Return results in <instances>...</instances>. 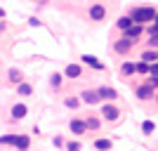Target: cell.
<instances>
[{
  "label": "cell",
  "mask_w": 158,
  "mask_h": 151,
  "mask_svg": "<svg viewBox=\"0 0 158 151\" xmlns=\"http://www.w3.org/2000/svg\"><path fill=\"white\" fill-rule=\"evenodd\" d=\"M130 17L135 19V24H151L153 17H156V10L153 7H135V10H130Z\"/></svg>",
  "instance_id": "6da1fadb"
},
{
  "label": "cell",
  "mask_w": 158,
  "mask_h": 151,
  "mask_svg": "<svg viewBox=\"0 0 158 151\" xmlns=\"http://www.w3.org/2000/svg\"><path fill=\"white\" fill-rule=\"evenodd\" d=\"M132 45H135V40H132V38H125V36H123V38H118L116 43H113V50H116L118 54H127V52L132 50Z\"/></svg>",
  "instance_id": "7a4b0ae2"
},
{
  "label": "cell",
  "mask_w": 158,
  "mask_h": 151,
  "mask_svg": "<svg viewBox=\"0 0 158 151\" xmlns=\"http://www.w3.org/2000/svg\"><path fill=\"white\" fill-rule=\"evenodd\" d=\"M87 14H90V19H92V21H102V19H106V7L99 5V2H94Z\"/></svg>",
  "instance_id": "3957f363"
},
{
  "label": "cell",
  "mask_w": 158,
  "mask_h": 151,
  "mask_svg": "<svg viewBox=\"0 0 158 151\" xmlns=\"http://www.w3.org/2000/svg\"><path fill=\"white\" fill-rule=\"evenodd\" d=\"M102 116H104L106 120H118L120 111H118L113 104H104V106H102Z\"/></svg>",
  "instance_id": "277c9868"
},
{
  "label": "cell",
  "mask_w": 158,
  "mask_h": 151,
  "mask_svg": "<svg viewBox=\"0 0 158 151\" xmlns=\"http://www.w3.org/2000/svg\"><path fill=\"white\" fill-rule=\"evenodd\" d=\"M80 99H83L85 104H92V106L102 102V97H99V92H97V90H85L83 94H80Z\"/></svg>",
  "instance_id": "5b68a950"
},
{
  "label": "cell",
  "mask_w": 158,
  "mask_h": 151,
  "mask_svg": "<svg viewBox=\"0 0 158 151\" xmlns=\"http://www.w3.org/2000/svg\"><path fill=\"white\" fill-rule=\"evenodd\" d=\"M69 128H71V132H73V135H85V132H87V125H85V120H78V118H73Z\"/></svg>",
  "instance_id": "8992f818"
},
{
  "label": "cell",
  "mask_w": 158,
  "mask_h": 151,
  "mask_svg": "<svg viewBox=\"0 0 158 151\" xmlns=\"http://www.w3.org/2000/svg\"><path fill=\"white\" fill-rule=\"evenodd\" d=\"M142 33H144V26H142V24H132L127 31H123V36H125V38H132V40H135V38H139Z\"/></svg>",
  "instance_id": "52a82bcc"
},
{
  "label": "cell",
  "mask_w": 158,
  "mask_h": 151,
  "mask_svg": "<svg viewBox=\"0 0 158 151\" xmlns=\"http://www.w3.org/2000/svg\"><path fill=\"white\" fill-rule=\"evenodd\" d=\"M80 73H83L80 64H69V66H66V71H64V76L73 80V78H80Z\"/></svg>",
  "instance_id": "ba28073f"
},
{
  "label": "cell",
  "mask_w": 158,
  "mask_h": 151,
  "mask_svg": "<svg viewBox=\"0 0 158 151\" xmlns=\"http://www.w3.org/2000/svg\"><path fill=\"white\" fill-rule=\"evenodd\" d=\"M26 113H28L26 104H14V106H12V118H14V120H21Z\"/></svg>",
  "instance_id": "9c48e42d"
},
{
  "label": "cell",
  "mask_w": 158,
  "mask_h": 151,
  "mask_svg": "<svg viewBox=\"0 0 158 151\" xmlns=\"http://www.w3.org/2000/svg\"><path fill=\"white\" fill-rule=\"evenodd\" d=\"M80 61H83V64H87V66H92V69H97V71H102V69H104V66H102V61H97L92 54H83V57H80Z\"/></svg>",
  "instance_id": "30bf717a"
},
{
  "label": "cell",
  "mask_w": 158,
  "mask_h": 151,
  "mask_svg": "<svg viewBox=\"0 0 158 151\" xmlns=\"http://www.w3.org/2000/svg\"><path fill=\"white\" fill-rule=\"evenodd\" d=\"M137 97L139 99H151L153 97V87L146 83V85H142V87H137Z\"/></svg>",
  "instance_id": "8fae6325"
},
{
  "label": "cell",
  "mask_w": 158,
  "mask_h": 151,
  "mask_svg": "<svg viewBox=\"0 0 158 151\" xmlns=\"http://www.w3.org/2000/svg\"><path fill=\"white\" fill-rule=\"evenodd\" d=\"M14 146H17L19 151H28V146H31V139H28L26 135H17V144H14Z\"/></svg>",
  "instance_id": "7c38bea8"
},
{
  "label": "cell",
  "mask_w": 158,
  "mask_h": 151,
  "mask_svg": "<svg viewBox=\"0 0 158 151\" xmlns=\"http://www.w3.org/2000/svg\"><path fill=\"white\" fill-rule=\"evenodd\" d=\"M99 97H102V99H116V97H118V92H116V90H113V87H99Z\"/></svg>",
  "instance_id": "4fadbf2b"
},
{
  "label": "cell",
  "mask_w": 158,
  "mask_h": 151,
  "mask_svg": "<svg viewBox=\"0 0 158 151\" xmlns=\"http://www.w3.org/2000/svg\"><path fill=\"white\" fill-rule=\"evenodd\" d=\"M142 61H146V64L158 61V52H153V50H144V52H142Z\"/></svg>",
  "instance_id": "5bb4252c"
},
{
  "label": "cell",
  "mask_w": 158,
  "mask_h": 151,
  "mask_svg": "<svg viewBox=\"0 0 158 151\" xmlns=\"http://www.w3.org/2000/svg\"><path fill=\"white\" fill-rule=\"evenodd\" d=\"M94 149L97 151H109L111 149V139H94Z\"/></svg>",
  "instance_id": "9a60e30c"
},
{
  "label": "cell",
  "mask_w": 158,
  "mask_h": 151,
  "mask_svg": "<svg viewBox=\"0 0 158 151\" xmlns=\"http://www.w3.org/2000/svg\"><path fill=\"white\" fill-rule=\"evenodd\" d=\"M120 71H123V76H132V73H137V64H132V61H125V64L120 66Z\"/></svg>",
  "instance_id": "2e32d148"
},
{
  "label": "cell",
  "mask_w": 158,
  "mask_h": 151,
  "mask_svg": "<svg viewBox=\"0 0 158 151\" xmlns=\"http://www.w3.org/2000/svg\"><path fill=\"white\" fill-rule=\"evenodd\" d=\"M132 24H135V19H132V17H120V19H118V28H120V31H127Z\"/></svg>",
  "instance_id": "e0dca14e"
},
{
  "label": "cell",
  "mask_w": 158,
  "mask_h": 151,
  "mask_svg": "<svg viewBox=\"0 0 158 151\" xmlns=\"http://www.w3.org/2000/svg\"><path fill=\"white\" fill-rule=\"evenodd\" d=\"M17 92H19L21 97H28V94H31V92H33V87L28 85V83H19V87H17Z\"/></svg>",
  "instance_id": "ac0fdd59"
},
{
  "label": "cell",
  "mask_w": 158,
  "mask_h": 151,
  "mask_svg": "<svg viewBox=\"0 0 158 151\" xmlns=\"http://www.w3.org/2000/svg\"><path fill=\"white\" fill-rule=\"evenodd\" d=\"M5 144H17V135H2L0 137V146H5Z\"/></svg>",
  "instance_id": "d6986e66"
},
{
  "label": "cell",
  "mask_w": 158,
  "mask_h": 151,
  "mask_svg": "<svg viewBox=\"0 0 158 151\" xmlns=\"http://www.w3.org/2000/svg\"><path fill=\"white\" fill-rule=\"evenodd\" d=\"M10 83H17V85L21 83V73L17 69H10Z\"/></svg>",
  "instance_id": "ffe728a7"
},
{
  "label": "cell",
  "mask_w": 158,
  "mask_h": 151,
  "mask_svg": "<svg viewBox=\"0 0 158 151\" xmlns=\"http://www.w3.org/2000/svg\"><path fill=\"white\" fill-rule=\"evenodd\" d=\"M80 102H83V99H78V97H66V99H64V104L69 106V109H76Z\"/></svg>",
  "instance_id": "44dd1931"
},
{
  "label": "cell",
  "mask_w": 158,
  "mask_h": 151,
  "mask_svg": "<svg viewBox=\"0 0 158 151\" xmlns=\"http://www.w3.org/2000/svg\"><path fill=\"white\" fill-rule=\"evenodd\" d=\"M50 85H52L54 90L61 85V73H52V78H50Z\"/></svg>",
  "instance_id": "7402d4cb"
},
{
  "label": "cell",
  "mask_w": 158,
  "mask_h": 151,
  "mask_svg": "<svg viewBox=\"0 0 158 151\" xmlns=\"http://www.w3.org/2000/svg\"><path fill=\"white\" fill-rule=\"evenodd\" d=\"M153 128H156V125H153L151 120H144V123H142V132H144V135H151Z\"/></svg>",
  "instance_id": "603a6c76"
},
{
  "label": "cell",
  "mask_w": 158,
  "mask_h": 151,
  "mask_svg": "<svg viewBox=\"0 0 158 151\" xmlns=\"http://www.w3.org/2000/svg\"><path fill=\"white\" fill-rule=\"evenodd\" d=\"M85 125H87V130H99V118H87Z\"/></svg>",
  "instance_id": "cb8c5ba5"
},
{
  "label": "cell",
  "mask_w": 158,
  "mask_h": 151,
  "mask_svg": "<svg viewBox=\"0 0 158 151\" xmlns=\"http://www.w3.org/2000/svg\"><path fill=\"white\" fill-rule=\"evenodd\" d=\"M137 73H149V64H146V61H139L137 64Z\"/></svg>",
  "instance_id": "d4e9b609"
},
{
  "label": "cell",
  "mask_w": 158,
  "mask_h": 151,
  "mask_svg": "<svg viewBox=\"0 0 158 151\" xmlns=\"http://www.w3.org/2000/svg\"><path fill=\"white\" fill-rule=\"evenodd\" d=\"M66 151H80V142H69V144H66Z\"/></svg>",
  "instance_id": "484cf974"
},
{
  "label": "cell",
  "mask_w": 158,
  "mask_h": 151,
  "mask_svg": "<svg viewBox=\"0 0 158 151\" xmlns=\"http://www.w3.org/2000/svg\"><path fill=\"white\" fill-rule=\"evenodd\" d=\"M149 76H158V61L149 64Z\"/></svg>",
  "instance_id": "4316f807"
},
{
  "label": "cell",
  "mask_w": 158,
  "mask_h": 151,
  "mask_svg": "<svg viewBox=\"0 0 158 151\" xmlns=\"http://www.w3.org/2000/svg\"><path fill=\"white\" fill-rule=\"evenodd\" d=\"M149 85L156 90V87H158V76H151V78H149Z\"/></svg>",
  "instance_id": "83f0119b"
},
{
  "label": "cell",
  "mask_w": 158,
  "mask_h": 151,
  "mask_svg": "<svg viewBox=\"0 0 158 151\" xmlns=\"http://www.w3.org/2000/svg\"><path fill=\"white\" fill-rule=\"evenodd\" d=\"M54 146H64V139H61V137H54Z\"/></svg>",
  "instance_id": "f1b7e54d"
},
{
  "label": "cell",
  "mask_w": 158,
  "mask_h": 151,
  "mask_svg": "<svg viewBox=\"0 0 158 151\" xmlns=\"http://www.w3.org/2000/svg\"><path fill=\"white\" fill-rule=\"evenodd\" d=\"M5 17H7V12L2 10V7H0V19H5Z\"/></svg>",
  "instance_id": "f546056e"
},
{
  "label": "cell",
  "mask_w": 158,
  "mask_h": 151,
  "mask_svg": "<svg viewBox=\"0 0 158 151\" xmlns=\"http://www.w3.org/2000/svg\"><path fill=\"white\" fill-rule=\"evenodd\" d=\"M153 24H158V12H156V17H153Z\"/></svg>",
  "instance_id": "4dcf8cb0"
},
{
  "label": "cell",
  "mask_w": 158,
  "mask_h": 151,
  "mask_svg": "<svg viewBox=\"0 0 158 151\" xmlns=\"http://www.w3.org/2000/svg\"><path fill=\"white\" fill-rule=\"evenodd\" d=\"M2 31H5V24H0V33H2Z\"/></svg>",
  "instance_id": "1f68e13d"
}]
</instances>
